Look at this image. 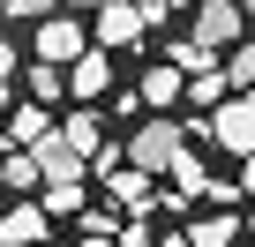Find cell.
<instances>
[{
	"mask_svg": "<svg viewBox=\"0 0 255 247\" xmlns=\"http://www.w3.org/2000/svg\"><path fill=\"white\" fill-rule=\"evenodd\" d=\"M188 150V128L173 112H158V120H135V135H128V165H143V172H173V158Z\"/></svg>",
	"mask_w": 255,
	"mask_h": 247,
	"instance_id": "1",
	"label": "cell"
},
{
	"mask_svg": "<svg viewBox=\"0 0 255 247\" xmlns=\"http://www.w3.org/2000/svg\"><path fill=\"white\" fill-rule=\"evenodd\" d=\"M203 135L218 143V150H233V158H248L255 150V97H225L210 120H203Z\"/></svg>",
	"mask_w": 255,
	"mask_h": 247,
	"instance_id": "2",
	"label": "cell"
},
{
	"mask_svg": "<svg viewBox=\"0 0 255 247\" xmlns=\"http://www.w3.org/2000/svg\"><path fill=\"white\" fill-rule=\"evenodd\" d=\"M248 30V8H240V0H195V45H233Z\"/></svg>",
	"mask_w": 255,
	"mask_h": 247,
	"instance_id": "3",
	"label": "cell"
},
{
	"mask_svg": "<svg viewBox=\"0 0 255 247\" xmlns=\"http://www.w3.org/2000/svg\"><path fill=\"white\" fill-rule=\"evenodd\" d=\"M83 53H90V38H83V15H45V23H38V60L68 68V60H83Z\"/></svg>",
	"mask_w": 255,
	"mask_h": 247,
	"instance_id": "4",
	"label": "cell"
},
{
	"mask_svg": "<svg viewBox=\"0 0 255 247\" xmlns=\"http://www.w3.org/2000/svg\"><path fill=\"white\" fill-rule=\"evenodd\" d=\"M143 30H150V15L135 8V0H105V8H98V45H105V53L143 45Z\"/></svg>",
	"mask_w": 255,
	"mask_h": 247,
	"instance_id": "5",
	"label": "cell"
},
{
	"mask_svg": "<svg viewBox=\"0 0 255 247\" xmlns=\"http://www.w3.org/2000/svg\"><path fill=\"white\" fill-rule=\"evenodd\" d=\"M45 135H53V112H45V105H8V120H0V150H15V143L38 150Z\"/></svg>",
	"mask_w": 255,
	"mask_h": 247,
	"instance_id": "6",
	"label": "cell"
},
{
	"mask_svg": "<svg viewBox=\"0 0 255 247\" xmlns=\"http://www.w3.org/2000/svg\"><path fill=\"white\" fill-rule=\"evenodd\" d=\"M45 225H53V217H45V202H38V195H23L8 217H0V247H38V240H45Z\"/></svg>",
	"mask_w": 255,
	"mask_h": 247,
	"instance_id": "7",
	"label": "cell"
},
{
	"mask_svg": "<svg viewBox=\"0 0 255 247\" xmlns=\"http://www.w3.org/2000/svg\"><path fill=\"white\" fill-rule=\"evenodd\" d=\"M68 90H75V97H105V90H113V53L90 45L83 60H68Z\"/></svg>",
	"mask_w": 255,
	"mask_h": 247,
	"instance_id": "8",
	"label": "cell"
},
{
	"mask_svg": "<svg viewBox=\"0 0 255 247\" xmlns=\"http://www.w3.org/2000/svg\"><path fill=\"white\" fill-rule=\"evenodd\" d=\"M30 158H38V172H45V180H90V158H83V150H68V135H45Z\"/></svg>",
	"mask_w": 255,
	"mask_h": 247,
	"instance_id": "9",
	"label": "cell"
},
{
	"mask_svg": "<svg viewBox=\"0 0 255 247\" xmlns=\"http://www.w3.org/2000/svg\"><path fill=\"white\" fill-rule=\"evenodd\" d=\"M105 187H113V202H120V210H135V217L158 202V187H150V172H143V165H113V172H105Z\"/></svg>",
	"mask_w": 255,
	"mask_h": 247,
	"instance_id": "10",
	"label": "cell"
},
{
	"mask_svg": "<svg viewBox=\"0 0 255 247\" xmlns=\"http://www.w3.org/2000/svg\"><path fill=\"white\" fill-rule=\"evenodd\" d=\"M180 90H188V75H180L173 60H158V68H143V105H158V112H165V105H173Z\"/></svg>",
	"mask_w": 255,
	"mask_h": 247,
	"instance_id": "11",
	"label": "cell"
},
{
	"mask_svg": "<svg viewBox=\"0 0 255 247\" xmlns=\"http://www.w3.org/2000/svg\"><path fill=\"white\" fill-rule=\"evenodd\" d=\"M60 135H68V150H83V158H98V150H105L98 112H68V120H60Z\"/></svg>",
	"mask_w": 255,
	"mask_h": 247,
	"instance_id": "12",
	"label": "cell"
},
{
	"mask_svg": "<svg viewBox=\"0 0 255 247\" xmlns=\"http://www.w3.org/2000/svg\"><path fill=\"white\" fill-rule=\"evenodd\" d=\"M0 180H8L15 195H38V187H45V172H38L30 150H8V158H0Z\"/></svg>",
	"mask_w": 255,
	"mask_h": 247,
	"instance_id": "13",
	"label": "cell"
},
{
	"mask_svg": "<svg viewBox=\"0 0 255 247\" xmlns=\"http://www.w3.org/2000/svg\"><path fill=\"white\" fill-rule=\"evenodd\" d=\"M23 82H30L38 105H53V97L68 90V68H53V60H23Z\"/></svg>",
	"mask_w": 255,
	"mask_h": 247,
	"instance_id": "14",
	"label": "cell"
},
{
	"mask_svg": "<svg viewBox=\"0 0 255 247\" xmlns=\"http://www.w3.org/2000/svg\"><path fill=\"white\" fill-rule=\"evenodd\" d=\"M188 240H195V247H233V240H240V217L210 210V217H195V225H188Z\"/></svg>",
	"mask_w": 255,
	"mask_h": 247,
	"instance_id": "15",
	"label": "cell"
},
{
	"mask_svg": "<svg viewBox=\"0 0 255 247\" xmlns=\"http://www.w3.org/2000/svg\"><path fill=\"white\" fill-rule=\"evenodd\" d=\"M225 90H233V82H225V60H218V68H203V75H188V97H195L203 112H218V105H225Z\"/></svg>",
	"mask_w": 255,
	"mask_h": 247,
	"instance_id": "16",
	"label": "cell"
},
{
	"mask_svg": "<svg viewBox=\"0 0 255 247\" xmlns=\"http://www.w3.org/2000/svg\"><path fill=\"white\" fill-rule=\"evenodd\" d=\"M45 217H68V210H83V180H45Z\"/></svg>",
	"mask_w": 255,
	"mask_h": 247,
	"instance_id": "17",
	"label": "cell"
},
{
	"mask_svg": "<svg viewBox=\"0 0 255 247\" xmlns=\"http://www.w3.org/2000/svg\"><path fill=\"white\" fill-rule=\"evenodd\" d=\"M165 60H173L180 75H203V68H218V53H210V45H195V38H180V45H173Z\"/></svg>",
	"mask_w": 255,
	"mask_h": 247,
	"instance_id": "18",
	"label": "cell"
},
{
	"mask_svg": "<svg viewBox=\"0 0 255 247\" xmlns=\"http://www.w3.org/2000/svg\"><path fill=\"white\" fill-rule=\"evenodd\" d=\"M173 180H180V195H203V187H210V172H203V158H195V150H180V158H173Z\"/></svg>",
	"mask_w": 255,
	"mask_h": 247,
	"instance_id": "19",
	"label": "cell"
},
{
	"mask_svg": "<svg viewBox=\"0 0 255 247\" xmlns=\"http://www.w3.org/2000/svg\"><path fill=\"white\" fill-rule=\"evenodd\" d=\"M225 82H233V90H255V45H240V53L225 60Z\"/></svg>",
	"mask_w": 255,
	"mask_h": 247,
	"instance_id": "20",
	"label": "cell"
},
{
	"mask_svg": "<svg viewBox=\"0 0 255 247\" xmlns=\"http://www.w3.org/2000/svg\"><path fill=\"white\" fill-rule=\"evenodd\" d=\"M15 60H23V53H15V38H8V30H0V82H8V75H15Z\"/></svg>",
	"mask_w": 255,
	"mask_h": 247,
	"instance_id": "21",
	"label": "cell"
},
{
	"mask_svg": "<svg viewBox=\"0 0 255 247\" xmlns=\"http://www.w3.org/2000/svg\"><path fill=\"white\" fill-rule=\"evenodd\" d=\"M180 8H188V0H143V15H150V23H165V15H180Z\"/></svg>",
	"mask_w": 255,
	"mask_h": 247,
	"instance_id": "22",
	"label": "cell"
},
{
	"mask_svg": "<svg viewBox=\"0 0 255 247\" xmlns=\"http://www.w3.org/2000/svg\"><path fill=\"white\" fill-rule=\"evenodd\" d=\"M240 195H248V202H255V150H248V158H240Z\"/></svg>",
	"mask_w": 255,
	"mask_h": 247,
	"instance_id": "23",
	"label": "cell"
},
{
	"mask_svg": "<svg viewBox=\"0 0 255 247\" xmlns=\"http://www.w3.org/2000/svg\"><path fill=\"white\" fill-rule=\"evenodd\" d=\"M60 8H68V15H98V8H105V0H60Z\"/></svg>",
	"mask_w": 255,
	"mask_h": 247,
	"instance_id": "24",
	"label": "cell"
},
{
	"mask_svg": "<svg viewBox=\"0 0 255 247\" xmlns=\"http://www.w3.org/2000/svg\"><path fill=\"white\" fill-rule=\"evenodd\" d=\"M75 247H120V240H113V232H90V240H75Z\"/></svg>",
	"mask_w": 255,
	"mask_h": 247,
	"instance_id": "25",
	"label": "cell"
},
{
	"mask_svg": "<svg viewBox=\"0 0 255 247\" xmlns=\"http://www.w3.org/2000/svg\"><path fill=\"white\" fill-rule=\"evenodd\" d=\"M158 247H195V240L188 232H158Z\"/></svg>",
	"mask_w": 255,
	"mask_h": 247,
	"instance_id": "26",
	"label": "cell"
},
{
	"mask_svg": "<svg viewBox=\"0 0 255 247\" xmlns=\"http://www.w3.org/2000/svg\"><path fill=\"white\" fill-rule=\"evenodd\" d=\"M8 105H15V97H8V82H0V120H8Z\"/></svg>",
	"mask_w": 255,
	"mask_h": 247,
	"instance_id": "27",
	"label": "cell"
},
{
	"mask_svg": "<svg viewBox=\"0 0 255 247\" xmlns=\"http://www.w3.org/2000/svg\"><path fill=\"white\" fill-rule=\"evenodd\" d=\"M240 8H248V15H255V0H240Z\"/></svg>",
	"mask_w": 255,
	"mask_h": 247,
	"instance_id": "28",
	"label": "cell"
}]
</instances>
